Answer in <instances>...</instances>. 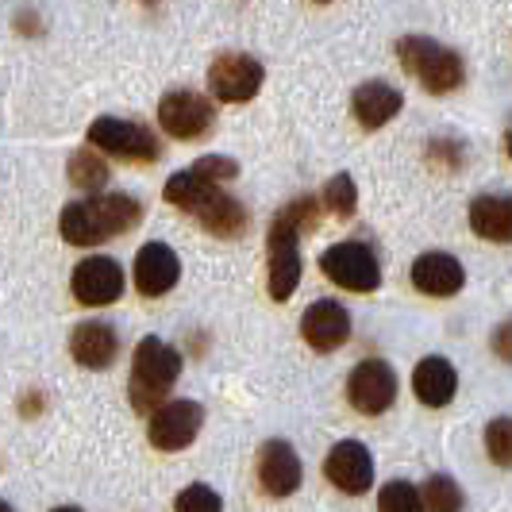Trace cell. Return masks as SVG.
Instances as JSON below:
<instances>
[{
  "label": "cell",
  "mask_w": 512,
  "mask_h": 512,
  "mask_svg": "<svg viewBox=\"0 0 512 512\" xmlns=\"http://www.w3.org/2000/svg\"><path fill=\"white\" fill-rule=\"evenodd\" d=\"M455 389H459V374H455V366L447 359H424L412 370V393L428 409L451 405L455 401Z\"/></svg>",
  "instance_id": "obj_17"
},
{
  "label": "cell",
  "mask_w": 512,
  "mask_h": 512,
  "mask_svg": "<svg viewBox=\"0 0 512 512\" xmlns=\"http://www.w3.org/2000/svg\"><path fill=\"white\" fill-rule=\"evenodd\" d=\"M193 216L205 224V231L220 235V239H235V235H243V231H247V224H251L247 208L239 205L231 193H224V189H216V193H212V197H208L205 205L197 208Z\"/></svg>",
  "instance_id": "obj_20"
},
{
  "label": "cell",
  "mask_w": 512,
  "mask_h": 512,
  "mask_svg": "<svg viewBox=\"0 0 512 512\" xmlns=\"http://www.w3.org/2000/svg\"><path fill=\"white\" fill-rule=\"evenodd\" d=\"M301 459L297 451L285 443V439H270L262 451H258V486L266 489L270 497H289L301 489Z\"/></svg>",
  "instance_id": "obj_12"
},
{
  "label": "cell",
  "mask_w": 512,
  "mask_h": 512,
  "mask_svg": "<svg viewBox=\"0 0 512 512\" xmlns=\"http://www.w3.org/2000/svg\"><path fill=\"white\" fill-rule=\"evenodd\" d=\"M401 104L405 97L389 85V81H366L355 89V97H351V108H355V120H359L362 128H382L389 124L397 112H401Z\"/></svg>",
  "instance_id": "obj_18"
},
{
  "label": "cell",
  "mask_w": 512,
  "mask_h": 512,
  "mask_svg": "<svg viewBox=\"0 0 512 512\" xmlns=\"http://www.w3.org/2000/svg\"><path fill=\"white\" fill-rule=\"evenodd\" d=\"M54 512H81V509H74V505H62V509H54Z\"/></svg>",
  "instance_id": "obj_32"
},
{
  "label": "cell",
  "mask_w": 512,
  "mask_h": 512,
  "mask_svg": "<svg viewBox=\"0 0 512 512\" xmlns=\"http://www.w3.org/2000/svg\"><path fill=\"white\" fill-rule=\"evenodd\" d=\"M216 189H220L216 181H208L201 170L189 166V170H181V174H174V178L166 181V201L174 208H185V212H197Z\"/></svg>",
  "instance_id": "obj_23"
},
{
  "label": "cell",
  "mask_w": 512,
  "mask_h": 512,
  "mask_svg": "<svg viewBox=\"0 0 512 512\" xmlns=\"http://www.w3.org/2000/svg\"><path fill=\"white\" fill-rule=\"evenodd\" d=\"M58 231H62V239H66V243H74V247H97V243L108 239L89 201H74V205L62 208V216H58Z\"/></svg>",
  "instance_id": "obj_22"
},
{
  "label": "cell",
  "mask_w": 512,
  "mask_h": 512,
  "mask_svg": "<svg viewBox=\"0 0 512 512\" xmlns=\"http://www.w3.org/2000/svg\"><path fill=\"white\" fill-rule=\"evenodd\" d=\"M158 124L166 135H174L181 143H193V139H205L212 124H216V108L208 97L193 93V89H170L162 101H158Z\"/></svg>",
  "instance_id": "obj_5"
},
{
  "label": "cell",
  "mask_w": 512,
  "mask_h": 512,
  "mask_svg": "<svg viewBox=\"0 0 512 512\" xmlns=\"http://www.w3.org/2000/svg\"><path fill=\"white\" fill-rule=\"evenodd\" d=\"M262 62L251 54H220L212 66H208V93L224 104H243L251 101L258 89H262Z\"/></svg>",
  "instance_id": "obj_7"
},
{
  "label": "cell",
  "mask_w": 512,
  "mask_h": 512,
  "mask_svg": "<svg viewBox=\"0 0 512 512\" xmlns=\"http://www.w3.org/2000/svg\"><path fill=\"white\" fill-rule=\"evenodd\" d=\"M70 289H74L77 305L104 308L112 305V301H120V293H124V270H120L116 258H104V255L81 258L74 278H70Z\"/></svg>",
  "instance_id": "obj_8"
},
{
  "label": "cell",
  "mask_w": 512,
  "mask_h": 512,
  "mask_svg": "<svg viewBox=\"0 0 512 512\" xmlns=\"http://www.w3.org/2000/svg\"><path fill=\"white\" fill-rule=\"evenodd\" d=\"M316 224V201L301 197L293 205H285L266 235V255H270V297L274 301H289L293 289L301 282V251H297V239L301 231Z\"/></svg>",
  "instance_id": "obj_1"
},
{
  "label": "cell",
  "mask_w": 512,
  "mask_h": 512,
  "mask_svg": "<svg viewBox=\"0 0 512 512\" xmlns=\"http://www.w3.org/2000/svg\"><path fill=\"white\" fill-rule=\"evenodd\" d=\"M181 278V262L170 243H147L135 255V289L143 297H166Z\"/></svg>",
  "instance_id": "obj_13"
},
{
  "label": "cell",
  "mask_w": 512,
  "mask_h": 512,
  "mask_svg": "<svg viewBox=\"0 0 512 512\" xmlns=\"http://www.w3.org/2000/svg\"><path fill=\"white\" fill-rule=\"evenodd\" d=\"M178 374H181V355L170 343H162L154 335L139 339L135 359H131V401H135V409L151 412L174 389Z\"/></svg>",
  "instance_id": "obj_3"
},
{
  "label": "cell",
  "mask_w": 512,
  "mask_h": 512,
  "mask_svg": "<svg viewBox=\"0 0 512 512\" xmlns=\"http://www.w3.org/2000/svg\"><path fill=\"white\" fill-rule=\"evenodd\" d=\"M301 335L316 351H335V347H343L351 339V312L339 301H316L301 316Z\"/></svg>",
  "instance_id": "obj_14"
},
{
  "label": "cell",
  "mask_w": 512,
  "mask_h": 512,
  "mask_svg": "<svg viewBox=\"0 0 512 512\" xmlns=\"http://www.w3.org/2000/svg\"><path fill=\"white\" fill-rule=\"evenodd\" d=\"M320 270L324 278L335 282L339 289H351V293H374L382 285V266L374 251L366 243H335L320 255Z\"/></svg>",
  "instance_id": "obj_4"
},
{
  "label": "cell",
  "mask_w": 512,
  "mask_h": 512,
  "mask_svg": "<svg viewBox=\"0 0 512 512\" xmlns=\"http://www.w3.org/2000/svg\"><path fill=\"white\" fill-rule=\"evenodd\" d=\"M509 158H512V131H509Z\"/></svg>",
  "instance_id": "obj_33"
},
{
  "label": "cell",
  "mask_w": 512,
  "mask_h": 512,
  "mask_svg": "<svg viewBox=\"0 0 512 512\" xmlns=\"http://www.w3.org/2000/svg\"><path fill=\"white\" fill-rule=\"evenodd\" d=\"M397 58L401 66L409 70L428 93H455L462 81H466V70H462V58L451 47H443L428 35H405L397 39Z\"/></svg>",
  "instance_id": "obj_2"
},
{
  "label": "cell",
  "mask_w": 512,
  "mask_h": 512,
  "mask_svg": "<svg viewBox=\"0 0 512 512\" xmlns=\"http://www.w3.org/2000/svg\"><path fill=\"white\" fill-rule=\"evenodd\" d=\"M378 512H428L424 489H416L412 482H389L378 493Z\"/></svg>",
  "instance_id": "obj_26"
},
{
  "label": "cell",
  "mask_w": 512,
  "mask_h": 512,
  "mask_svg": "<svg viewBox=\"0 0 512 512\" xmlns=\"http://www.w3.org/2000/svg\"><path fill=\"white\" fill-rule=\"evenodd\" d=\"M320 4H328V0H320Z\"/></svg>",
  "instance_id": "obj_35"
},
{
  "label": "cell",
  "mask_w": 512,
  "mask_h": 512,
  "mask_svg": "<svg viewBox=\"0 0 512 512\" xmlns=\"http://www.w3.org/2000/svg\"><path fill=\"white\" fill-rule=\"evenodd\" d=\"M424 505L428 512H459L462 509V489L451 474H432L424 482Z\"/></svg>",
  "instance_id": "obj_25"
},
{
  "label": "cell",
  "mask_w": 512,
  "mask_h": 512,
  "mask_svg": "<svg viewBox=\"0 0 512 512\" xmlns=\"http://www.w3.org/2000/svg\"><path fill=\"white\" fill-rule=\"evenodd\" d=\"M143 4H158V0H143Z\"/></svg>",
  "instance_id": "obj_34"
},
{
  "label": "cell",
  "mask_w": 512,
  "mask_h": 512,
  "mask_svg": "<svg viewBox=\"0 0 512 512\" xmlns=\"http://www.w3.org/2000/svg\"><path fill=\"white\" fill-rule=\"evenodd\" d=\"M324 474H328V482H332L335 489L359 497V493H366L370 482H374V459H370L366 443H359V439H343V443H335L332 451H328Z\"/></svg>",
  "instance_id": "obj_11"
},
{
  "label": "cell",
  "mask_w": 512,
  "mask_h": 512,
  "mask_svg": "<svg viewBox=\"0 0 512 512\" xmlns=\"http://www.w3.org/2000/svg\"><path fill=\"white\" fill-rule=\"evenodd\" d=\"M205 424V409L197 401H170L151 416V443L158 451H185Z\"/></svg>",
  "instance_id": "obj_10"
},
{
  "label": "cell",
  "mask_w": 512,
  "mask_h": 512,
  "mask_svg": "<svg viewBox=\"0 0 512 512\" xmlns=\"http://www.w3.org/2000/svg\"><path fill=\"white\" fill-rule=\"evenodd\" d=\"M116 351H120L116 328L104 324V320H85V324H77L74 335H70V355H74V362L85 366V370H108V366L116 362Z\"/></svg>",
  "instance_id": "obj_16"
},
{
  "label": "cell",
  "mask_w": 512,
  "mask_h": 512,
  "mask_svg": "<svg viewBox=\"0 0 512 512\" xmlns=\"http://www.w3.org/2000/svg\"><path fill=\"white\" fill-rule=\"evenodd\" d=\"M70 181H74L77 189H89V193H97L101 185H108V166H104L101 154L74 151V158H70Z\"/></svg>",
  "instance_id": "obj_24"
},
{
  "label": "cell",
  "mask_w": 512,
  "mask_h": 512,
  "mask_svg": "<svg viewBox=\"0 0 512 512\" xmlns=\"http://www.w3.org/2000/svg\"><path fill=\"white\" fill-rule=\"evenodd\" d=\"M347 401L366 416H378L397 401V374L382 359H362L347 378Z\"/></svg>",
  "instance_id": "obj_9"
},
{
  "label": "cell",
  "mask_w": 512,
  "mask_h": 512,
  "mask_svg": "<svg viewBox=\"0 0 512 512\" xmlns=\"http://www.w3.org/2000/svg\"><path fill=\"white\" fill-rule=\"evenodd\" d=\"M493 351L505 362H512V320H505V324L493 332Z\"/></svg>",
  "instance_id": "obj_31"
},
{
  "label": "cell",
  "mask_w": 512,
  "mask_h": 512,
  "mask_svg": "<svg viewBox=\"0 0 512 512\" xmlns=\"http://www.w3.org/2000/svg\"><path fill=\"white\" fill-rule=\"evenodd\" d=\"M89 143L101 147L104 154L128 158V162H158L162 158V143L154 139V131H147L135 120H116V116H101L89 124Z\"/></svg>",
  "instance_id": "obj_6"
},
{
  "label": "cell",
  "mask_w": 512,
  "mask_h": 512,
  "mask_svg": "<svg viewBox=\"0 0 512 512\" xmlns=\"http://www.w3.org/2000/svg\"><path fill=\"white\" fill-rule=\"evenodd\" d=\"M193 170H201L208 181H216V185H224V181H231L235 174H239V166L231 162V158H224V154H205L201 162H193Z\"/></svg>",
  "instance_id": "obj_30"
},
{
  "label": "cell",
  "mask_w": 512,
  "mask_h": 512,
  "mask_svg": "<svg viewBox=\"0 0 512 512\" xmlns=\"http://www.w3.org/2000/svg\"><path fill=\"white\" fill-rule=\"evenodd\" d=\"M324 205H328V212H335L339 220L355 216V208H359V189H355V178H351V174H335V178L324 185Z\"/></svg>",
  "instance_id": "obj_27"
},
{
  "label": "cell",
  "mask_w": 512,
  "mask_h": 512,
  "mask_svg": "<svg viewBox=\"0 0 512 512\" xmlns=\"http://www.w3.org/2000/svg\"><path fill=\"white\" fill-rule=\"evenodd\" d=\"M486 455L489 462L512 470V416H497L486 424Z\"/></svg>",
  "instance_id": "obj_28"
},
{
  "label": "cell",
  "mask_w": 512,
  "mask_h": 512,
  "mask_svg": "<svg viewBox=\"0 0 512 512\" xmlns=\"http://www.w3.org/2000/svg\"><path fill=\"white\" fill-rule=\"evenodd\" d=\"M466 282V270L455 255L447 251H428L412 262V285L424 293V297H455Z\"/></svg>",
  "instance_id": "obj_15"
},
{
  "label": "cell",
  "mask_w": 512,
  "mask_h": 512,
  "mask_svg": "<svg viewBox=\"0 0 512 512\" xmlns=\"http://www.w3.org/2000/svg\"><path fill=\"white\" fill-rule=\"evenodd\" d=\"M470 228L489 243H512V197L509 193H482L470 205Z\"/></svg>",
  "instance_id": "obj_19"
},
{
  "label": "cell",
  "mask_w": 512,
  "mask_h": 512,
  "mask_svg": "<svg viewBox=\"0 0 512 512\" xmlns=\"http://www.w3.org/2000/svg\"><path fill=\"white\" fill-rule=\"evenodd\" d=\"M174 512H224L220 493L208 486H185L174 497Z\"/></svg>",
  "instance_id": "obj_29"
},
{
  "label": "cell",
  "mask_w": 512,
  "mask_h": 512,
  "mask_svg": "<svg viewBox=\"0 0 512 512\" xmlns=\"http://www.w3.org/2000/svg\"><path fill=\"white\" fill-rule=\"evenodd\" d=\"M89 205L97 212V220H101V228L108 239H112V235H124V231H131L143 220V208H139V201L128 197V193H93Z\"/></svg>",
  "instance_id": "obj_21"
}]
</instances>
